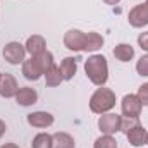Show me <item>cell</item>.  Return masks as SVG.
Here are the masks:
<instances>
[{"label":"cell","instance_id":"7c38bea8","mask_svg":"<svg viewBox=\"0 0 148 148\" xmlns=\"http://www.w3.org/2000/svg\"><path fill=\"white\" fill-rule=\"evenodd\" d=\"M147 134L148 131L141 126V124H136L134 127H131L127 133H126V138H127V141L133 145V147L140 148L143 147V145H147Z\"/></svg>","mask_w":148,"mask_h":148},{"label":"cell","instance_id":"ba28073f","mask_svg":"<svg viewBox=\"0 0 148 148\" xmlns=\"http://www.w3.org/2000/svg\"><path fill=\"white\" fill-rule=\"evenodd\" d=\"M28 124L31 127H36V129H45V127H50L53 124V115L50 112H45V110H38V112H31L28 114L26 117Z\"/></svg>","mask_w":148,"mask_h":148},{"label":"cell","instance_id":"9c48e42d","mask_svg":"<svg viewBox=\"0 0 148 148\" xmlns=\"http://www.w3.org/2000/svg\"><path fill=\"white\" fill-rule=\"evenodd\" d=\"M23 76L28 81H38L41 76H45V71H43V67L38 62L36 57H31V59L23 62Z\"/></svg>","mask_w":148,"mask_h":148},{"label":"cell","instance_id":"ffe728a7","mask_svg":"<svg viewBox=\"0 0 148 148\" xmlns=\"http://www.w3.org/2000/svg\"><path fill=\"white\" fill-rule=\"evenodd\" d=\"M93 148H117V140L112 134H102L95 140Z\"/></svg>","mask_w":148,"mask_h":148},{"label":"cell","instance_id":"d4e9b609","mask_svg":"<svg viewBox=\"0 0 148 148\" xmlns=\"http://www.w3.org/2000/svg\"><path fill=\"white\" fill-rule=\"evenodd\" d=\"M5 131H7V126H5V122H3V121L0 119V138H2L3 134H5Z\"/></svg>","mask_w":148,"mask_h":148},{"label":"cell","instance_id":"4316f807","mask_svg":"<svg viewBox=\"0 0 148 148\" xmlns=\"http://www.w3.org/2000/svg\"><path fill=\"white\" fill-rule=\"evenodd\" d=\"M103 2H105L107 5H117V3H119L121 0H103Z\"/></svg>","mask_w":148,"mask_h":148},{"label":"cell","instance_id":"ac0fdd59","mask_svg":"<svg viewBox=\"0 0 148 148\" xmlns=\"http://www.w3.org/2000/svg\"><path fill=\"white\" fill-rule=\"evenodd\" d=\"M62 76H60V71H59V66H52L47 73H45V84L48 88H55L62 83Z\"/></svg>","mask_w":148,"mask_h":148},{"label":"cell","instance_id":"30bf717a","mask_svg":"<svg viewBox=\"0 0 148 148\" xmlns=\"http://www.w3.org/2000/svg\"><path fill=\"white\" fill-rule=\"evenodd\" d=\"M17 91H19L17 79L9 73L2 74V76H0V97H3V98H12V97H16Z\"/></svg>","mask_w":148,"mask_h":148},{"label":"cell","instance_id":"277c9868","mask_svg":"<svg viewBox=\"0 0 148 148\" xmlns=\"http://www.w3.org/2000/svg\"><path fill=\"white\" fill-rule=\"evenodd\" d=\"M121 126H122V115L119 114H112V112H107V114H102L98 117V129L103 133V134H115L121 131Z\"/></svg>","mask_w":148,"mask_h":148},{"label":"cell","instance_id":"f1b7e54d","mask_svg":"<svg viewBox=\"0 0 148 148\" xmlns=\"http://www.w3.org/2000/svg\"><path fill=\"white\" fill-rule=\"evenodd\" d=\"M0 76H2V73H0Z\"/></svg>","mask_w":148,"mask_h":148},{"label":"cell","instance_id":"d6986e66","mask_svg":"<svg viewBox=\"0 0 148 148\" xmlns=\"http://www.w3.org/2000/svg\"><path fill=\"white\" fill-rule=\"evenodd\" d=\"M53 138L48 133H38L31 141V148H52Z\"/></svg>","mask_w":148,"mask_h":148},{"label":"cell","instance_id":"f546056e","mask_svg":"<svg viewBox=\"0 0 148 148\" xmlns=\"http://www.w3.org/2000/svg\"><path fill=\"white\" fill-rule=\"evenodd\" d=\"M147 3H148V0H147Z\"/></svg>","mask_w":148,"mask_h":148},{"label":"cell","instance_id":"4fadbf2b","mask_svg":"<svg viewBox=\"0 0 148 148\" xmlns=\"http://www.w3.org/2000/svg\"><path fill=\"white\" fill-rule=\"evenodd\" d=\"M24 47H26V52L31 57H36V55L43 53L47 50V41H45V38L41 35H33V36H29L26 40Z\"/></svg>","mask_w":148,"mask_h":148},{"label":"cell","instance_id":"8992f818","mask_svg":"<svg viewBox=\"0 0 148 148\" xmlns=\"http://www.w3.org/2000/svg\"><path fill=\"white\" fill-rule=\"evenodd\" d=\"M141 109L143 103L140 102V98L133 93L126 95L121 102V110H122V117H140L141 115Z\"/></svg>","mask_w":148,"mask_h":148},{"label":"cell","instance_id":"484cf974","mask_svg":"<svg viewBox=\"0 0 148 148\" xmlns=\"http://www.w3.org/2000/svg\"><path fill=\"white\" fill-rule=\"evenodd\" d=\"M0 148H19L16 143H5V145H2Z\"/></svg>","mask_w":148,"mask_h":148},{"label":"cell","instance_id":"cb8c5ba5","mask_svg":"<svg viewBox=\"0 0 148 148\" xmlns=\"http://www.w3.org/2000/svg\"><path fill=\"white\" fill-rule=\"evenodd\" d=\"M138 45H140V48H141L143 52L148 53V31L140 33V36H138Z\"/></svg>","mask_w":148,"mask_h":148},{"label":"cell","instance_id":"52a82bcc","mask_svg":"<svg viewBox=\"0 0 148 148\" xmlns=\"http://www.w3.org/2000/svg\"><path fill=\"white\" fill-rule=\"evenodd\" d=\"M127 21L133 28H143L148 26V3H138L134 5L129 14H127Z\"/></svg>","mask_w":148,"mask_h":148},{"label":"cell","instance_id":"9a60e30c","mask_svg":"<svg viewBox=\"0 0 148 148\" xmlns=\"http://www.w3.org/2000/svg\"><path fill=\"white\" fill-rule=\"evenodd\" d=\"M112 53H114V57H115L119 62H129V60H133V57H134V48H133L129 43H119V45L114 47Z\"/></svg>","mask_w":148,"mask_h":148},{"label":"cell","instance_id":"603a6c76","mask_svg":"<svg viewBox=\"0 0 148 148\" xmlns=\"http://www.w3.org/2000/svg\"><path fill=\"white\" fill-rule=\"evenodd\" d=\"M136 97L140 98V102L143 103V107H148V83L141 84V86L138 88V93H136Z\"/></svg>","mask_w":148,"mask_h":148},{"label":"cell","instance_id":"44dd1931","mask_svg":"<svg viewBox=\"0 0 148 148\" xmlns=\"http://www.w3.org/2000/svg\"><path fill=\"white\" fill-rule=\"evenodd\" d=\"M136 73L140 76H148V53L141 55L140 60L136 62Z\"/></svg>","mask_w":148,"mask_h":148},{"label":"cell","instance_id":"5b68a950","mask_svg":"<svg viewBox=\"0 0 148 148\" xmlns=\"http://www.w3.org/2000/svg\"><path fill=\"white\" fill-rule=\"evenodd\" d=\"M86 33L81 29H69L64 35V47L71 52H84Z\"/></svg>","mask_w":148,"mask_h":148},{"label":"cell","instance_id":"6da1fadb","mask_svg":"<svg viewBox=\"0 0 148 148\" xmlns=\"http://www.w3.org/2000/svg\"><path fill=\"white\" fill-rule=\"evenodd\" d=\"M84 73L95 86H105L109 81V62L102 53H93L84 60Z\"/></svg>","mask_w":148,"mask_h":148},{"label":"cell","instance_id":"8fae6325","mask_svg":"<svg viewBox=\"0 0 148 148\" xmlns=\"http://www.w3.org/2000/svg\"><path fill=\"white\" fill-rule=\"evenodd\" d=\"M16 102L21 105V107H31L38 102V93L35 88H29V86H23L19 88V91L16 93Z\"/></svg>","mask_w":148,"mask_h":148},{"label":"cell","instance_id":"3957f363","mask_svg":"<svg viewBox=\"0 0 148 148\" xmlns=\"http://www.w3.org/2000/svg\"><path fill=\"white\" fill-rule=\"evenodd\" d=\"M3 59L10 64V66H19V64H23L26 59V47L23 45V43H19V41H9L5 47H3Z\"/></svg>","mask_w":148,"mask_h":148},{"label":"cell","instance_id":"7402d4cb","mask_svg":"<svg viewBox=\"0 0 148 148\" xmlns=\"http://www.w3.org/2000/svg\"><path fill=\"white\" fill-rule=\"evenodd\" d=\"M136 124H140V117H122V126H121V131L126 134L131 127H134Z\"/></svg>","mask_w":148,"mask_h":148},{"label":"cell","instance_id":"e0dca14e","mask_svg":"<svg viewBox=\"0 0 148 148\" xmlns=\"http://www.w3.org/2000/svg\"><path fill=\"white\" fill-rule=\"evenodd\" d=\"M52 138H53L52 148H76V141L69 133L59 131V133L52 134Z\"/></svg>","mask_w":148,"mask_h":148},{"label":"cell","instance_id":"2e32d148","mask_svg":"<svg viewBox=\"0 0 148 148\" xmlns=\"http://www.w3.org/2000/svg\"><path fill=\"white\" fill-rule=\"evenodd\" d=\"M103 43H105V40H103V36H102L100 33H97V31H90V33H86L84 52H90V53H93V52L100 50V48L103 47Z\"/></svg>","mask_w":148,"mask_h":148},{"label":"cell","instance_id":"7a4b0ae2","mask_svg":"<svg viewBox=\"0 0 148 148\" xmlns=\"http://www.w3.org/2000/svg\"><path fill=\"white\" fill-rule=\"evenodd\" d=\"M115 93L112 91L110 88H103V86H98L97 91L91 95L90 98V110L93 114H107L115 107Z\"/></svg>","mask_w":148,"mask_h":148},{"label":"cell","instance_id":"5bb4252c","mask_svg":"<svg viewBox=\"0 0 148 148\" xmlns=\"http://www.w3.org/2000/svg\"><path fill=\"white\" fill-rule=\"evenodd\" d=\"M59 71L64 81H71L74 77V74L77 73V62L74 57H64L60 66H59Z\"/></svg>","mask_w":148,"mask_h":148},{"label":"cell","instance_id":"83f0119b","mask_svg":"<svg viewBox=\"0 0 148 148\" xmlns=\"http://www.w3.org/2000/svg\"><path fill=\"white\" fill-rule=\"evenodd\" d=\"M147 145H148V134H147Z\"/></svg>","mask_w":148,"mask_h":148}]
</instances>
